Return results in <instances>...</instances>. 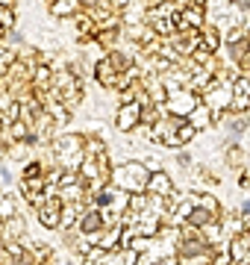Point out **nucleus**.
<instances>
[{
    "instance_id": "obj_1",
    "label": "nucleus",
    "mask_w": 250,
    "mask_h": 265,
    "mask_svg": "<svg viewBox=\"0 0 250 265\" xmlns=\"http://www.w3.org/2000/svg\"><path fill=\"white\" fill-rule=\"evenodd\" d=\"M200 254H206V245L203 242H188V245H183V257H200Z\"/></svg>"
},
{
    "instance_id": "obj_2",
    "label": "nucleus",
    "mask_w": 250,
    "mask_h": 265,
    "mask_svg": "<svg viewBox=\"0 0 250 265\" xmlns=\"http://www.w3.org/2000/svg\"><path fill=\"white\" fill-rule=\"evenodd\" d=\"M209 218H212V215H209L206 209H194V212L188 215V221H191V224H206Z\"/></svg>"
},
{
    "instance_id": "obj_3",
    "label": "nucleus",
    "mask_w": 250,
    "mask_h": 265,
    "mask_svg": "<svg viewBox=\"0 0 250 265\" xmlns=\"http://www.w3.org/2000/svg\"><path fill=\"white\" fill-rule=\"evenodd\" d=\"M100 227V215L97 212H89L86 218H83V230H97Z\"/></svg>"
},
{
    "instance_id": "obj_4",
    "label": "nucleus",
    "mask_w": 250,
    "mask_h": 265,
    "mask_svg": "<svg viewBox=\"0 0 250 265\" xmlns=\"http://www.w3.org/2000/svg\"><path fill=\"white\" fill-rule=\"evenodd\" d=\"M153 189H159V192L165 195V192H168V180H165V177H156V180H153Z\"/></svg>"
},
{
    "instance_id": "obj_5",
    "label": "nucleus",
    "mask_w": 250,
    "mask_h": 265,
    "mask_svg": "<svg viewBox=\"0 0 250 265\" xmlns=\"http://www.w3.org/2000/svg\"><path fill=\"white\" fill-rule=\"evenodd\" d=\"M245 212H248V215H250V200H248V203H245Z\"/></svg>"
},
{
    "instance_id": "obj_6",
    "label": "nucleus",
    "mask_w": 250,
    "mask_h": 265,
    "mask_svg": "<svg viewBox=\"0 0 250 265\" xmlns=\"http://www.w3.org/2000/svg\"><path fill=\"white\" fill-rule=\"evenodd\" d=\"M83 3H97V0H83Z\"/></svg>"
}]
</instances>
